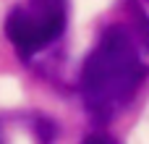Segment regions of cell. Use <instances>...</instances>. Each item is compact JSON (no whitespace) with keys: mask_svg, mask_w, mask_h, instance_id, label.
<instances>
[{"mask_svg":"<svg viewBox=\"0 0 149 144\" xmlns=\"http://www.w3.org/2000/svg\"><path fill=\"white\" fill-rule=\"evenodd\" d=\"M147 76L149 66L131 26H105L79 73V94L89 118L100 126L110 123L134 102Z\"/></svg>","mask_w":149,"mask_h":144,"instance_id":"obj_1","label":"cell"},{"mask_svg":"<svg viewBox=\"0 0 149 144\" xmlns=\"http://www.w3.org/2000/svg\"><path fill=\"white\" fill-rule=\"evenodd\" d=\"M68 24V0H26L5 18V37L21 60L37 58L55 45Z\"/></svg>","mask_w":149,"mask_h":144,"instance_id":"obj_2","label":"cell"},{"mask_svg":"<svg viewBox=\"0 0 149 144\" xmlns=\"http://www.w3.org/2000/svg\"><path fill=\"white\" fill-rule=\"evenodd\" d=\"M128 13H131V31L136 34V39L141 42V47H149V16L136 5V3H128Z\"/></svg>","mask_w":149,"mask_h":144,"instance_id":"obj_3","label":"cell"},{"mask_svg":"<svg viewBox=\"0 0 149 144\" xmlns=\"http://www.w3.org/2000/svg\"><path fill=\"white\" fill-rule=\"evenodd\" d=\"M31 131H34V139L39 144H52L58 136V126L45 115H31Z\"/></svg>","mask_w":149,"mask_h":144,"instance_id":"obj_4","label":"cell"},{"mask_svg":"<svg viewBox=\"0 0 149 144\" xmlns=\"http://www.w3.org/2000/svg\"><path fill=\"white\" fill-rule=\"evenodd\" d=\"M81 144H118V139H113L110 134H100L97 131V134H89Z\"/></svg>","mask_w":149,"mask_h":144,"instance_id":"obj_5","label":"cell"},{"mask_svg":"<svg viewBox=\"0 0 149 144\" xmlns=\"http://www.w3.org/2000/svg\"><path fill=\"white\" fill-rule=\"evenodd\" d=\"M0 144H3V139H0Z\"/></svg>","mask_w":149,"mask_h":144,"instance_id":"obj_6","label":"cell"}]
</instances>
